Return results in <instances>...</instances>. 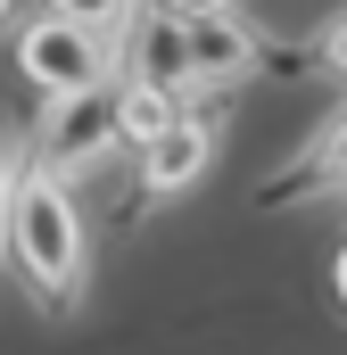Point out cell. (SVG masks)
Wrapping results in <instances>:
<instances>
[{
	"label": "cell",
	"instance_id": "1",
	"mask_svg": "<svg viewBox=\"0 0 347 355\" xmlns=\"http://www.w3.org/2000/svg\"><path fill=\"white\" fill-rule=\"evenodd\" d=\"M8 265L25 272L42 314H75L91 240H83V215H75V190L58 174H42L33 157L17 166V190H8Z\"/></svg>",
	"mask_w": 347,
	"mask_h": 355
},
{
	"label": "cell",
	"instance_id": "2",
	"mask_svg": "<svg viewBox=\"0 0 347 355\" xmlns=\"http://www.w3.org/2000/svg\"><path fill=\"white\" fill-rule=\"evenodd\" d=\"M116 149H124V83L116 75L108 83H83V91H50V107H42V124L25 141V157L42 174H58V182L99 174Z\"/></svg>",
	"mask_w": 347,
	"mask_h": 355
},
{
	"label": "cell",
	"instance_id": "3",
	"mask_svg": "<svg viewBox=\"0 0 347 355\" xmlns=\"http://www.w3.org/2000/svg\"><path fill=\"white\" fill-rule=\"evenodd\" d=\"M116 83H141V91H166L174 107H198V75H190V33L182 17L141 0L116 33Z\"/></svg>",
	"mask_w": 347,
	"mask_h": 355
},
{
	"label": "cell",
	"instance_id": "4",
	"mask_svg": "<svg viewBox=\"0 0 347 355\" xmlns=\"http://www.w3.org/2000/svg\"><path fill=\"white\" fill-rule=\"evenodd\" d=\"M17 67H25L33 91H83V83H108L116 75V50H108V33L42 8L33 25H17Z\"/></svg>",
	"mask_w": 347,
	"mask_h": 355
},
{
	"label": "cell",
	"instance_id": "5",
	"mask_svg": "<svg viewBox=\"0 0 347 355\" xmlns=\"http://www.w3.org/2000/svg\"><path fill=\"white\" fill-rule=\"evenodd\" d=\"M182 33H190V75H198V99H207V91H240V83H248V75L264 67L257 25H248L240 8H207V17H182Z\"/></svg>",
	"mask_w": 347,
	"mask_h": 355
},
{
	"label": "cell",
	"instance_id": "6",
	"mask_svg": "<svg viewBox=\"0 0 347 355\" xmlns=\"http://www.w3.org/2000/svg\"><path fill=\"white\" fill-rule=\"evenodd\" d=\"M133 157H141V190H149V198H174V190H190V182L207 174V157H215V124H207L198 107H182L166 132L141 141Z\"/></svg>",
	"mask_w": 347,
	"mask_h": 355
},
{
	"label": "cell",
	"instance_id": "7",
	"mask_svg": "<svg viewBox=\"0 0 347 355\" xmlns=\"http://www.w3.org/2000/svg\"><path fill=\"white\" fill-rule=\"evenodd\" d=\"M323 190H347V99L323 116V132L264 182V207H289V198H323Z\"/></svg>",
	"mask_w": 347,
	"mask_h": 355
},
{
	"label": "cell",
	"instance_id": "8",
	"mask_svg": "<svg viewBox=\"0 0 347 355\" xmlns=\"http://www.w3.org/2000/svg\"><path fill=\"white\" fill-rule=\"evenodd\" d=\"M174 116H182V107H174L166 91H141V83H124V149H141V141H158V132H166Z\"/></svg>",
	"mask_w": 347,
	"mask_h": 355
},
{
	"label": "cell",
	"instance_id": "9",
	"mask_svg": "<svg viewBox=\"0 0 347 355\" xmlns=\"http://www.w3.org/2000/svg\"><path fill=\"white\" fill-rule=\"evenodd\" d=\"M42 8H58V17H75L91 33H108V50H116V33H124V17L141 8V0H42Z\"/></svg>",
	"mask_w": 347,
	"mask_h": 355
},
{
	"label": "cell",
	"instance_id": "10",
	"mask_svg": "<svg viewBox=\"0 0 347 355\" xmlns=\"http://www.w3.org/2000/svg\"><path fill=\"white\" fill-rule=\"evenodd\" d=\"M306 58H314L323 75H339V83H347V8H339V17H323V25H314V50H306Z\"/></svg>",
	"mask_w": 347,
	"mask_h": 355
},
{
	"label": "cell",
	"instance_id": "11",
	"mask_svg": "<svg viewBox=\"0 0 347 355\" xmlns=\"http://www.w3.org/2000/svg\"><path fill=\"white\" fill-rule=\"evenodd\" d=\"M17 166H25V149H17L8 124H0V265H8V190H17Z\"/></svg>",
	"mask_w": 347,
	"mask_h": 355
},
{
	"label": "cell",
	"instance_id": "12",
	"mask_svg": "<svg viewBox=\"0 0 347 355\" xmlns=\"http://www.w3.org/2000/svg\"><path fill=\"white\" fill-rule=\"evenodd\" d=\"M158 8H174V17H207V8H232V0H158Z\"/></svg>",
	"mask_w": 347,
	"mask_h": 355
},
{
	"label": "cell",
	"instance_id": "13",
	"mask_svg": "<svg viewBox=\"0 0 347 355\" xmlns=\"http://www.w3.org/2000/svg\"><path fill=\"white\" fill-rule=\"evenodd\" d=\"M331 289H339V306H347V248H339V265H331Z\"/></svg>",
	"mask_w": 347,
	"mask_h": 355
},
{
	"label": "cell",
	"instance_id": "14",
	"mask_svg": "<svg viewBox=\"0 0 347 355\" xmlns=\"http://www.w3.org/2000/svg\"><path fill=\"white\" fill-rule=\"evenodd\" d=\"M8 8H17V0H0V25H8Z\"/></svg>",
	"mask_w": 347,
	"mask_h": 355
}]
</instances>
